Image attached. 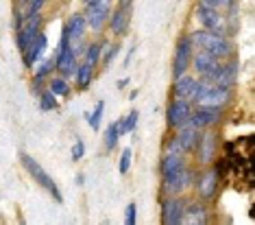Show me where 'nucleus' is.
Instances as JSON below:
<instances>
[{
    "instance_id": "nucleus-1",
    "label": "nucleus",
    "mask_w": 255,
    "mask_h": 225,
    "mask_svg": "<svg viewBox=\"0 0 255 225\" xmlns=\"http://www.w3.org/2000/svg\"><path fill=\"white\" fill-rule=\"evenodd\" d=\"M188 37L196 50H205V53H210L212 57H216L218 61L238 55L236 39L229 35H223V33H214V31H207V28L196 26V28H190L188 31Z\"/></svg>"
},
{
    "instance_id": "nucleus-2",
    "label": "nucleus",
    "mask_w": 255,
    "mask_h": 225,
    "mask_svg": "<svg viewBox=\"0 0 255 225\" xmlns=\"http://www.w3.org/2000/svg\"><path fill=\"white\" fill-rule=\"evenodd\" d=\"M234 103H236V88H223V85L199 79L192 96V105H212V107L229 109Z\"/></svg>"
},
{
    "instance_id": "nucleus-3",
    "label": "nucleus",
    "mask_w": 255,
    "mask_h": 225,
    "mask_svg": "<svg viewBox=\"0 0 255 225\" xmlns=\"http://www.w3.org/2000/svg\"><path fill=\"white\" fill-rule=\"evenodd\" d=\"M88 22H85V15L83 11H70L63 20V26H61V37H66L70 42L72 50L77 53V57L81 59L83 57V50H85V44H88Z\"/></svg>"
},
{
    "instance_id": "nucleus-4",
    "label": "nucleus",
    "mask_w": 255,
    "mask_h": 225,
    "mask_svg": "<svg viewBox=\"0 0 255 225\" xmlns=\"http://www.w3.org/2000/svg\"><path fill=\"white\" fill-rule=\"evenodd\" d=\"M220 144H223V140H220L218 127H216V129L201 131V140H199V144H196L194 153L190 155V158H192V164L199 166V169H203V166H210L214 160L220 155Z\"/></svg>"
},
{
    "instance_id": "nucleus-5",
    "label": "nucleus",
    "mask_w": 255,
    "mask_h": 225,
    "mask_svg": "<svg viewBox=\"0 0 255 225\" xmlns=\"http://www.w3.org/2000/svg\"><path fill=\"white\" fill-rule=\"evenodd\" d=\"M20 164H22V169L26 171V175H31V180L35 182L37 186H42L46 193H48L50 197L57 201V204H63V195H61L59 186H57V182L42 169V164H39L35 158H31L28 153L22 151V153H20Z\"/></svg>"
},
{
    "instance_id": "nucleus-6",
    "label": "nucleus",
    "mask_w": 255,
    "mask_h": 225,
    "mask_svg": "<svg viewBox=\"0 0 255 225\" xmlns=\"http://www.w3.org/2000/svg\"><path fill=\"white\" fill-rule=\"evenodd\" d=\"M114 2L116 0H94V2L85 4V7L81 9L85 15V22H88V31L94 37L105 35L107 20H109V13H112V9H114Z\"/></svg>"
},
{
    "instance_id": "nucleus-7",
    "label": "nucleus",
    "mask_w": 255,
    "mask_h": 225,
    "mask_svg": "<svg viewBox=\"0 0 255 225\" xmlns=\"http://www.w3.org/2000/svg\"><path fill=\"white\" fill-rule=\"evenodd\" d=\"M220 188H223V180L218 177V173L212 169V166H203V169H196L194 182H192V193L194 197H199L203 201H212L218 197Z\"/></svg>"
},
{
    "instance_id": "nucleus-8",
    "label": "nucleus",
    "mask_w": 255,
    "mask_h": 225,
    "mask_svg": "<svg viewBox=\"0 0 255 225\" xmlns=\"http://www.w3.org/2000/svg\"><path fill=\"white\" fill-rule=\"evenodd\" d=\"M196 169L190 162L183 171L175 173V175H168V177H159V195H188V190H192V182L196 175Z\"/></svg>"
},
{
    "instance_id": "nucleus-9",
    "label": "nucleus",
    "mask_w": 255,
    "mask_h": 225,
    "mask_svg": "<svg viewBox=\"0 0 255 225\" xmlns=\"http://www.w3.org/2000/svg\"><path fill=\"white\" fill-rule=\"evenodd\" d=\"M185 201L188 195H159V219L164 225L185 223Z\"/></svg>"
},
{
    "instance_id": "nucleus-10",
    "label": "nucleus",
    "mask_w": 255,
    "mask_h": 225,
    "mask_svg": "<svg viewBox=\"0 0 255 225\" xmlns=\"http://www.w3.org/2000/svg\"><path fill=\"white\" fill-rule=\"evenodd\" d=\"M192 18L196 22V26L227 35V33H225V13L220 9L210 7V4H205V2H196V0H194Z\"/></svg>"
},
{
    "instance_id": "nucleus-11",
    "label": "nucleus",
    "mask_w": 255,
    "mask_h": 225,
    "mask_svg": "<svg viewBox=\"0 0 255 225\" xmlns=\"http://www.w3.org/2000/svg\"><path fill=\"white\" fill-rule=\"evenodd\" d=\"M131 18H133V4L114 2V9H112V13H109L105 33H109L112 39H123L125 35H129Z\"/></svg>"
},
{
    "instance_id": "nucleus-12",
    "label": "nucleus",
    "mask_w": 255,
    "mask_h": 225,
    "mask_svg": "<svg viewBox=\"0 0 255 225\" xmlns=\"http://www.w3.org/2000/svg\"><path fill=\"white\" fill-rule=\"evenodd\" d=\"M225 114L227 109L223 107H212V105H194L192 107V114H190V127L199 131H205V129H216V127L223 123Z\"/></svg>"
},
{
    "instance_id": "nucleus-13",
    "label": "nucleus",
    "mask_w": 255,
    "mask_h": 225,
    "mask_svg": "<svg viewBox=\"0 0 255 225\" xmlns=\"http://www.w3.org/2000/svg\"><path fill=\"white\" fill-rule=\"evenodd\" d=\"M55 72L57 74H63L66 79H72L74 72H77L81 59L77 57V53L72 50L70 42L66 37H59V46L55 50Z\"/></svg>"
},
{
    "instance_id": "nucleus-14",
    "label": "nucleus",
    "mask_w": 255,
    "mask_h": 225,
    "mask_svg": "<svg viewBox=\"0 0 255 225\" xmlns=\"http://www.w3.org/2000/svg\"><path fill=\"white\" fill-rule=\"evenodd\" d=\"M192 55H194V46H192V42H190L188 33H183V35H179L177 44H175V53H172V61H170L172 79L181 77V74H185V72H190Z\"/></svg>"
},
{
    "instance_id": "nucleus-15",
    "label": "nucleus",
    "mask_w": 255,
    "mask_h": 225,
    "mask_svg": "<svg viewBox=\"0 0 255 225\" xmlns=\"http://www.w3.org/2000/svg\"><path fill=\"white\" fill-rule=\"evenodd\" d=\"M192 101L185 99H170L166 105V127L170 131H177L190 123V114H192Z\"/></svg>"
},
{
    "instance_id": "nucleus-16",
    "label": "nucleus",
    "mask_w": 255,
    "mask_h": 225,
    "mask_svg": "<svg viewBox=\"0 0 255 225\" xmlns=\"http://www.w3.org/2000/svg\"><path fill=\"white\" fill-rule=\"evenodd\" d=\"M218 66H220V61L216 59V57H212L210 53H205V50L194 48L192 61H190V72H192L194 77L205 79V81H214Z\"/></svg>"
},
{
    "instance_id": "nucleus-17",
    "label": "nucleus",
    "mask_w": 255,
    "mask_h": 225,
    "mask_svg": "<svg viewBox=\"0 0 255 225\" xmlns=\"http://www.w3.org/2000/svg\"><path fill=\"white\" fill-rule=\"evenodd\" d=\"M238 81H240V59H238V55L223 59L212 83L223 85V88H238Z\"/></svg>"
},
{
    "instance_id": "nucleus-18",
    "label": "nucleus",
    "mask_w": 255,
    "mask_h": 225,
    "mask_svg": "<svg viewBox=\"0 0 255 225\" xmlns=\"http://www.w3.org/2000/svg\"><path fill=\"white\" fill-rule=\"evenodd\" d=\"M210 201H203L199 197H188L185 201V223L190 225H205L210 223L212 212H210Z\"/></svg>"
},
{
    "instance_id": "nucleus-19",
    "label": "nucleus",
    "mask_w": 255,
    "mask_h": 225,
    "mask_svg": "<svg viewBox=\"0 0 255 225\" xmlns=\"http://www.w3.org/2000/svg\"><path fill=\"white\" fill-rule=\"evenodd\" d=\"M190 164V158L185 153H172V151H161L159 164H157V173L159 177H168L175 175V173L183 171Z\"/></svg>"
},
{
    "instance_id": "nucleus-20",
    "label": "nucleus",
    "mask_w": 255,
    "mask_h": 225,
    "mask_svg": "<svg viewBox=\"0 0 255 225\" xmlns=\"http://www.w3.org/2000/svg\"><path fill=\"white\" fill-rule=\"evenodd\" d=\"M196 83H199V77H194L192 72H185L181 77H175L170 83V99H185L192 101Z\"/></svg>"
},
{
    "instance_id": "nucleus-21",
    "label": "nucleus",
    "mask_w": 255,
    "mask_h": 225,
    "mask_svg": "<svg viewBox=\"0 0 255 225\" xmlns=\"http://www.w3.org/2000/svg\"><path fill=\"white\" fill-rule=\"evenodd\" d=\"M46 50H48V35H46V31H42L22 53V63H24L26 70H33V66L46 55Z\"/></svg>"
},
{
    "instance_id": "nucleus-22",
    "label": "nucleus",
    "mask_w": 255,
    "mask_h": 225,
    "mask_svg": "<svg viewBox=\"0 0 255 225\" xmlns=\"http://www.w3.org/2000/svg\"><path fill=\"white\" fill-rule=\"evenodd\" d=\"M172 134H175L179 147H181V151L190 158V155L194 153V149H196V144H199V140H201V131L194 129V127H190V125H185V127H181V129L172 131Z\"/></svg>"
},
{
    "instance_id": "nucleus-23",
    "label": "nucleus",
    "mask_w": 255,
    "mask_h": 225,
    "mask_svg": "<svg viewBox=\"0 0 255 225\" xmlns=\"http://www.w3.org/2000/svg\"><path fill=\"white\" fill-rule=\"evenodd\" d=\"M46 88H48L53 94L57 96V99H63V101H68L70 96L74 94V88H72V79H66L63 74H50L48 77V81H46Z\"/></svg>"
},
{
    "instance_id": "nucleus-24",
    "label": "nucleus",
    "mask_w": 255,
    "mask_h": 225,
    "mask_svg": "<svg viewBox=\"0 0 255 225\" xmlns=\"http://www.w3.org/2000/svg\"><path fill=\"white\" fill-rule=\"evenodd\" d=\"M94 79H96V68H92V66H88V63L81 61L79 68H77V72H74V77H72V88H74V92L90 90V85L94 83Z\"/></svg>"
},
{
    "instance_id": "nucleus-25",
    "label": "nucleus",
    "mask_w": 255,
    "mask_h": 225,
    "mask_svg": "<svg viewBox=\"0 0 255 225\" xmlns=\"http://www.w3.org/2000/svg\"><path fill=\"white\" fill-rule=\"evenodd\" d=\"M101 53H103V35L101 37H94V39H88L81 61L98 70V66H101Z\"/></svg>"
},
{
    "instance_id": "nucleus-26",
    "label": "nucleus",
    "mask_w": 255,
    "mask_h": 225,
    "mask_svg": "<svg viewBox=\"0 0 255 225\" xmlns=\"http://www.w3.org/2000/svg\"><path fill=\"white\" fill-rule=\"evenodd\" d=\"M123 46H120V39H112L103 35V53H101V66L98 68H109L114 63V59L120 55Z\"/></svg>"
},
{
    "instance_id": "nucleus-27",
    "label": "nucleus",
    "mask_w": 255,
    "mask_h": 225,
    "mask_svg": "<svg viewBox=\"0 0 255 225\" xmlns=\"http://www.w3.org/2000/svg\"><path fill=\"white\" fill-rule=\"evenodd\" d=\"M105 107H107L105 99H101V101H96V105L92 112L85 114V120H88L92 131H101V123H103V118H105Z\"/></svg>"
},
{
    "instance_id": "nucleus-28",
    "label": "nucleus",
    "mask_w": 255,
    "mask_h": 225,
    "mask_svg": "<svg viewBox=\"0 0 255 225\" xmlns=\"http://www.w3.org/2000/svg\"><path fill=\"white\" fill-rule=\"evenodd\" d=\"M120 136L118 129H116V123H109L103 131V147H105V153H114L118 151V144H120Z\"/></svg>"
},
{
    "instance_id": "nucleus-29",
    "label": "nucleus",
    "mask_w": 255,
    "mask_h": 225,
    "mask_svg": "<svg viewBox=\"0 0 255 225\" xmlns=\"http://www.w3.org/2000/svg\"><path fill=\"white\" fill-rule=\"evenodd\" d=\"M31 74H35V77H42V79H48L50 74H55V57L50 55V57H42L35 66H33V70Z\"/></svg>"
},
{
    "instance_id": "nucleus-30",
    "label": "nucleus",
    "mask_w": 255,
    "mask_h": 225,
    "mask_svg": "<svg viewBox=\"0 0 255 225\" xmlns=\"http://www.w3.org/2000/svg\"><path fill=\"white\" fill-rule=\"evenodd\" d=\"M37 103H39V109H42V112H57V109H59V99H57L48 88L37 96Z\"/></svg>"
},
{
    "instance_id": "nucleus-31",
    "label": "nucleus",
    "mask_w": 255,
    "mask_h": 225,
    "mask_svg": "<svg viewBox=\"0 0 255 225\" xmlns=\"http://www.w3.org/2000/svg\"><path fill=\"white\" fill-rule=\"evenodd\" d=\"M131 164H133V151L129 147L123 149L120 151V158H118V173L120 175H129V171H131Z\"/></svg>"
},
{
    "instance_id": "nucleus-32",
    "label": "nucleus",
    "mask_w": 255,
    "mask_h": 225,
    "mask_svg": "<svg viewBox=\"0 0 255 225\" xmlns=\"http://www.w3.org/2000/svg\"><path fill=\"white\" fill-rule=\"evenodd\" d=\"M123 120H125V134H133L137 129V123H140V112L131 109L127 116H123Z\"/></svg>"
},
{
    "instance_id": "nucleus-33",
    "label": "nucleus",
    "mask_w": 255,
    "mask_h": 225,
    "mask_svg": "<svg viewBox=\"0 0 255 225\" xmlns=\"http://www.w3.org/2000/svg\"><path fill=\"white\" fill-rule=\"evenodd\" d=\"M70 158H72V162H81V160L85 158V142H83V138H77L72 144V149H70Z\"/></svg>"
},
{
    "instance_id": "nucleus-34",
    "label": "nucleus",
    "mask_w": 255,
    "mask_h": 225,
    "mask_svg": "<svg viewBox=\"0 0 255 225\" xmlns=\"http://www.w3.org/2000/svg\"><path fill=\"white\" fill-rule=\"evenodd\" d=\"M46 81H48V79H42V77H35V74H31V83H28V88H31V94L35 96V99L46 90Z\"/></svg>"
},
{
    "instance_id": "nucleus-35",
    "label": "nucleus",
    "mask_w": 255,
    "mask_h": 225,
    "mask_svg": "<svg viewBox=\"0 0 255 225\" xmlns=\"http://www.w3.org/2000/svg\"><path fill=\"white\" fill-rule=\"evenodd\" d=\"M135 223H137V204L131 201V204L125 208V225H135Z\"/></svg>"
},
{
    "instance_id": "nucleus-36",
    "label": "nucleus",
    "mask_w": 255,
    "mask_h": 225,
    "mask_svg": "<svg viewBox=\"0 0 255 225\" xmlns=\"http://www.w3.org/2000/svg\"><path fill=\"white\" fill-rule=\"evenodd\" d=\"M48 0H31V2L24 7L26 13H44V7Z\"/></svg>"
},
{
    "instance_id": "nucleus-37",
    "label": "nucleus",
    "mask_w": 255,
    "mask_h": 225,
    "mask_svg": "<svg viewBox=\"0 0 255 225\" xmlns=\"http://www.w3.org/2000/svg\"><path fill=\"white\" fill-rule=\"evenodd\" d=\"M135 50H137V46H135V44H133V46H131V48H129V53H127V55H125V63H123V66H125V68H127V66H131V59H133V55H135Z\"/></svg>"
},
{
    "instance_id": "nucleus-38",
    "label": "nucleus",
    "mask_w": 255,
    "mask_h": 225,
    "mask_svg": "<svg viewBox=\"0 0 255 225\" xmlns=\"http://www.w3.org/2000/svg\"><path fill=\"white\" fill-rule=\"evenodd\" d=\"M129 83H131V79H129V77L118 79V81H116V90H125V88H129Z\"/></svg>"
},
{
    "instance_id": "nucleus-39",
    "label": "nucleus",
    "mask_w": 255,
    "mask_h": 225,
    "mask_svg": "<svg viewBox=\"0 0 255 225\" xmlns=\"http://www.w3.org/2000/svg\"><path fill=\"white\" fill-rule=\"evenodd\" d=\"M74 182H77V186H83V184H85V175H83V173H79V175L74 177Z\"/></svg>"
},
{
    "instance_id": "nucleus-40",
    "label": "nucleus",
    "mask_w": 255,
    "mask_h": 225,
    "mask_svg": "<svg viewBox=\"0 0 255 225\" xmlns=\"http://www.w3.org/2000/svg\"><path fill=\"white\" fill-rule=\"evenodd\" d=\"M137 94H140L137 90H131V92H129V101H135V99H137Z\"/></svg>"
},
{
    "instance_id": "nucleus-41",
    "label": "nucleus",
    "mask_w": 255,
    "mask_h": 225,
    "mask_svg": "<svg viewBox=\"0 0 255 225\" xmlns=\"http://www.w3.org/2000/svg\"><path fill=\"white\" fill-rule=\"evenodd\" d=\"M196 2H205V4H210V7H214V4H216V0H196Z\"/></svg>"
},
{
    "instance_id": "nucleus-42",
    "label": "nucleus",
    "mask_w": 255,
    "mask_h": 225,
    "mask_svg": "<svg viewBox=\"0 0 255 225\" xmlns=\"http://www.w3.org/2000/svg\"><path fill=\"white\" fill-rule=\"evenodd\" d=\"M15 2H18V4H22V7H26V4L31 2V0H15Z\"/></svg>"
},
{
    "instance_id": "nucleus-43",
    "label": "nucleus",
    "mask_w": 255,
    "mask_h": 225,
    "mask_svg": "<svg viewBox=\"0 0 255 225\" xmlns=\"http://www.w3.org/2000/svg\"><path fill=\"white\" fill-rule=\"evenodd\" d=\"M79 2H81V4H83V7H85V4H90V2H94V0H79Z\"/></svg>"
}]
</instances>
